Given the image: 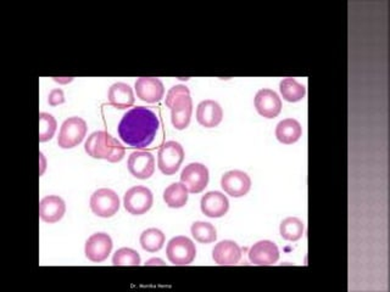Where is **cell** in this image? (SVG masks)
I'll list each match as a JSON object with an SVG mask.
<instances>
[{"instance_id":"obj_20","label":"cell","mask_w":390,"mask_h":292,"mask_svg":"<svg viewBox=\"0 0 390 292\" xmlns=\"http://www.w3.org/2000/svg\"><path fill=\"white\" fill-rule=\"evenodd\" d=\"M108 100L109 104L115 109H129L134 104V91L126 83H115L109 89Z\"/></svg>"},{"instance_id":"obj_12","label":"cell","mask_w":390,"mask_h":292,"mask_svg":"<svg viewBox=\"0 0 390 292\" xmlns=\"http://www.w3.org/2000/svg\"><path fill=\"white\" fill-rule=\"evenodd\" d=\"M112 250V240L105 233L93 234L86 242L84 253L88 260L94 263H100L108 260Z\"/></svg>"},{"instance_id":"obj_5","label":"cell","mask_w":390,"mask_h":292,"mask_svg":"<svg viewBox=\"0 0 390 292\" xmlns=\"http://www.w3.org/2000/svg\"><path fill=\"white\" fill-rule=\"evenodd\" d=\"M166 255L172 265H188L195 260L197 248L187 237H176L167 244Z\"/></svg>"},{"instance_id":"obj_16","label":"cell","mask_w":390,"mask_h":292,"mask_svg":"<svg viewBox=\"0 0 390 292\" xmlns=\"http://www.w3.org/2000/svg\"><path fill=\"white\" fill-rule=\"evenodd\" d=\"M202 211L210 218H220L230 210V201L220 192H210L202 197Z\"/></svg>"},{"instance_id":"obj_19","label":"cell","mask_w":390,"mask_h":292,"mask_svg":"<svg viewBox=\"0 0 390 292\" xmlns=\"http://www.w3.org/2000/svg\"><path fill=\"white\" fill-rule=\"evenodd\" d=\"M66 212V205L61 197L51 195L41 199L39 205L41 219L46 223H56L63 218Z\"/></svg>"},{"instance_id":"obj_29","label":"cell","mask_w":390,"mask_h":292,"mask_svg":"<svg viewBox=\"0 0 390 292\" xmlns=\"http://www.w3.org/2000/svg\"><path fill=\"white\" fill-rule=\"evenodd\" d=\"M48 102H49L51 106H58L64 104V91H61V89H53L49 93V96H48Z\"/></svg>"},{"instance_id":"obj_7","label":"cell","mask_w":390,"mask_h":292,"mask_svg":"<svg viewBox=\"0 0 390 292\" xmlns=\"http://www.w3.org/2000/svg\"><path fill=\"white\" fill-rule=\"evenodd\" d=\"M119 208V195L111 189H99L91 197V210L101 218H110Z\"/></svg>"},{"instance_id":"obj_26","label":"cell","mask_w":390,"mask_h":292,"mask_svg":"<svg viewBox=\"0 0 390 292\" xmlns=\"http://www.w3.org/2000/svg\"><path fill=\"white\" fill-rule=\"evenodd\" d=\"M190 232H192L194 239L200 244H212L217 239L215 227L212 223H207V222H195L192 225Z\"/></svg>"},{"instance_id":"obj_18","label":"cell","mask_w":390,"mask_h":292,"mask_svg":"<svg viewBox=\"0 0 390 292\" xmlns=\"http://www.w3.org/2000/svg\"><path fill=\"white\" fill-rule=\"evenodd\" d=\"M223 119V111L219 102L214 100H204L197 105V119L202 127H217Z\"/></svg>"},{"instance_id":"obj_27","label":"cell","mask_w":390,"mask_h":292,"mask_svg":"<svg viewBox=\"0 0 390 292\" xmlns=\"http://www.w3.org/2000/svg\"><path fill=\"white\" fill-rule=\"evenodd\" d=\"M56 119L51 114L41 112L39 114V142H49L56 132Z\"/></svg>"},{"instance_id":"obj_31","label":"cell","mask_w":390,"mask_h":292,"mask_svg":"<svg viewBox=\"0 0 390 292\" xmlns=\"http://www.w3.org/2000/svg\"><path fill=\"white\" fill-rule=\"evenodd\" d=\"M53 79H54L56 82L61 83V84H67V83L72 82V81H74V78L72 77H69V78L53 77Z\"/></svg>"},{"instance_id":"obj_3","label":"cell","mask_w":390,"mask_h":292,"mask_svg":"<svg viewBox=\"0 0 390 292\" xmlns=\"http://www.w3.org/2000/svg\"><path fill=\"white\" fill-rule=\"evenodd\" d=\"M84 150L93 159L109 161L111 164L124 160L126 152L121 142H117L109 133L104 131L91 134L84 145Z\"/></svg>"},{"instance_id":"obj_30","label":"cell","mask_w":390,"mask_h":292,"mask_svg":"<svg viewBox=\"0 0 390 292\" xmlns=\"http://www.w3.org/2000/svg\"><path fill=\"white\" fill-rule=\"evenodd\" d=\"M145 265H165V262L160 258H152V260H148Z\"/></svg>"},{"instance_id":"obj_24","label":"cell","mask_w":390,"mask_h":292,"mask_svg":"<svg viewBox=\"0 0 390 292\" xmlns=\"http://www.w3.org/2000/svg\"><path fill=\"white\" fill-rule=\"evenodd\" d=\"M165 244V234L161 232L160 229L150 228L143 232L141 235V245L143 250L147 252L160 251Z\"/></svg>"},{"instance_id":"obj_8","label":"cell","mask_w":390,"mask_h":292,"mask_svg":"<svg viewBox=\"0 0 390 292\" xmlns=\"http://www.w3.org/2000/svg\"><path fill=\"white\" fill-rule=\"evenodd\" d=\"M154 197L145 187H131L124 194V206L127 212L134 215H142L152 208Z\"/></svg>"},{"instance_id":"obj_11","label":"cell","mask_w":390,"mask_h":292,"mask_svg":"<svg viewBox=\"0 0 390 292\" xmlns=\"http://www.w3.org/2000/svg\"><path fill=\"white\" fill-rule=\"evenodd\" d=\"M129 173L137 179H149L155 172V159L148 151H134L127 162Z\"/></svg>"},{"instance_id":"obj_1","label":"cell","mask_w":390,"mask_h":292,"mask_svg":"<svg viewBox=\"0 0 390 292\" xmlns=\"http://www.w3.org/2000/svg\"><path fill=\"white\" fill-rule=\"evenodd\" d=\"M159 127L160 121L154 111L137 106L124 114L119 124V135L131 147L143 149L154 142Z\"/></svg>"},{"instance_id":"obj_14","label":"cell","mask_w":390,"mask_h":292,"mask_svg":"<svg viewBox=\"0 0 390 292\" xmlns=\"http://www.w3.org/2000/svg\"><path fill=\"white\" fill-rule=\"evenodd\" d=\"M255 107L265 119H275L282 111V101L275 91L261 89L255 95Z\"/></svg>"},{"instance_id":"obj_28","label":"cell","mask_w":390,"mask_h":292,"mask_svg":"<svg viewBox=\"0 0 390 292\" xmlns=\"http://www.w3.org/2000/svg\"><path fill=\"white\" fill-rule=\"evenodd\" d=\"M114 265H141V255L129 247H122L115 252L112 257Z\"/></svg>"},{"instance_id":"obj_13","label":"cell","mask_w":390,"mask_h":292,"mask_svg":"<svg viewBox=\"0 0 390 292\" xmlns=\"http://www.w3.org/2000/svg\"><path fill=\"white\" fill-rule=\"evenodd\" d=\"M249 260L255 265H273L280 260V250L275 242L262 240L252 246Z\"/></svg>"},{"instance_id":"obj_25","label":"cell","mask_w":390,"mask_h":292,"mask_svg":"<svg viewBox=\"0 0 390 292\" xmlns=\"http://www.w3.org/2000/svg\"><path fill=\"white\" fill-rule=\"evenodd\" d=\"M304 223L297 217H288L280 223V235L287 241H298L304 235Z\"/></svg>"},{"instance_id":"obj_15","label":"cell","mask_w":390,"mask_h":292,"mask_svg":"<svg viewBox=\"0 0 390 292\" xmlns=\"http://www.w3.org/2000/svg\"><path fill=\"white\" fill-rule=\"evenodd\" d=\"M136 93L141 100L154 104L164 98L165 88L159 78L141 77L136 82Z\"/></svg>"},{"instance_id":"obj_4","label":"cell","mask_w":390,"mask_h":292,"mask_svg":"<svg viewBox=\"0 0 390 292\" xmlns=\"http://www.w3.org/2000/svg\"><path fill=\"white\" fill-rule=\"evenodd\" d=\"M87 124L79 117H70L60 128L58 145L63 149H72L79 145L87 134Z\"/></svg>"},{"instance_id":"obj_9","label":"cell","mask_w":390,"mask_h":292,"mask_svg":"<svg viewBox=\"0 0 390 292\" xmlns=\"http://www.w3.org/2000/svg\"><path fill=\"white\" fill-rule=\"evenodd\" d=\"M181 182L192 194L202 192L209 184V169L202 164H189L181 174Z\"/></svg>"},{"instance_id":"obj_23","label":"cell","mask_w":390,"mask_h":292,"mask_svg":"<svg viewBox=\"0 0 390 292\" xmlns=\"http://www.w3.org/2000/svg\"><path fill=\"white\" fill-rule=\"evenodd\" d=\"M280 94L288 102H298L303 100L306 94V88L294 78H285L280 84Z\"/></svg>"},{"instance_id":"obj_6","label":"cell","mask_w":390,"mask_h":292,"mask_svg":"<svg viewBox=\"0 0 390 292\" xmlns=\"http://www.w3.org/2000/svg\"><path fill=\"white\" fill-rule=\"evenodd\" d=\"M184 160V150L177 142H167L161 146L157 154V166L165 175L177 173Z\"/></svg>"},{"instance_id":"obj_17","label":"cell","mask_w":390,"mask_h":292,"mask_svg":"<svg viewBox=\"0 0 390 292\" xmlns=\"http://www.w3.org/2000/svg\"><path fill=\"white\" fill-rule=\"evenodd\" d=\"M212 258L219 265H238L242 258V250L237 242L225 240L221 241L212 250Z\"/></svg>"},{"instance_id":"obj_22","label":"cell","mask_w":390,"mask_h":292,"mask_svg":"<svg viewBox=\"0 0 390 292\" xmlns=\"http://www.w3.org/2000/svg\"><path fill=\"white\" fill-rule=\"evenodd\" d=\"M188 189L182 182H174L166 187L164 192V201L171 208H181L188 202Z\"/></svg>"},{"instance_id":"obj_10","label":"cell","mask_w":390,"mask_h":292,"mask_svg":"<svg viewBox=\"0 0 390 292\" xmlns=\"http://www.w3.org/2000/svg\"><path fill=\"white\" fill-rule=\"evenodd\" d=\"M221 187L232 197H243L252 189V179L242 171H230L222 175Z\"/></svg>"},{"instance_id":"obj_21","label":"cell","mask_w":390,"mask_h":292,"mask_svg":"<svg viewBox=\"0 0 390 292\" xmlns=\"http://www.w3.org/2000/svg\"><path fill=\"white\" fill-rule=\"evenodd\" d=\"M303 134V128L298 121L294 119H287L280 121L275 128V137L282 144H294L298 142Z\"/></svg>"},{"instance_id":"obj_2","label":"cell","mask_w":390,"mask_h":292,"mask_svg":"<svg viewBox=\"0 0 390 292\" xmlns=\"http://www.w3.org/2000/svg\"><path fill=\"white\" fill-rule=\"evenodd\" d=\"M165 104L171 109V121L174 127L178 131L188 127L193 112V101L188 88L182 84L171 88L166 95Z\"/></svg>"}]
</instances>
